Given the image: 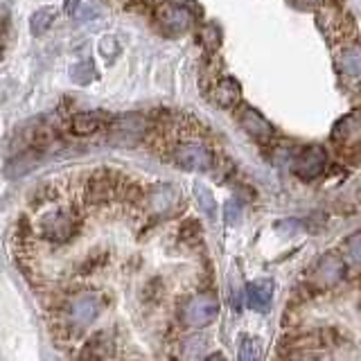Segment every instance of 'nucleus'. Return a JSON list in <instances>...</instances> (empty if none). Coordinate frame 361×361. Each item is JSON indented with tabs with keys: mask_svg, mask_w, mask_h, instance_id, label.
Returning a JSON list of instances; mask_svg holds the SVG:
<instances>
[{
	"mask_svg": "<svg viewBox=\"0 0 361 361\" xmlns=\"http://www.w3.org/2000/svg\"><path fill=\"white\" fill-rule=\"evenodd\" d=\"M237 97H240V86H237L233 79H224V82L217 86V90H214V99L224 106L233 104Z\"/></svg>",
	"mask_w": 361,
	"mask_h": 361,
	"instance_id": "4468645a",
	"label": "nucleus"
},
{
	"mask_svg": "<svg viewBox=\"0 0 361 361\" xmlns=\"http://www.w3.org/2000/svg\"><path fill=\"white\" fill-rule=\"evenodd\" d=\"M345 274V264L341 257L336 255H325L319 267H316V274H314V280L319 282L321 287H330L334 282H338Z\"/></svg>",
	"mask_w": 361,
	"mask_h": 361,
	"instance_id": "423d86ee",
	"label": "nucleus"
},
{
	"mask_svg": "<svg viewBox=\"0 0 361 361\" xmlns=\"http://www.w3.org/2000/svg\"><path fill=\"white\" fill-rule=\"evenodd\" d=\"M93 75H95V68H93V63L90 61H79V63H75L73 68H71V77H73V82H77V84H88L90 79H93Z\"/></svg>",
	"mask_w": 361,
	"mask_h": 361,
	"instance_id": "dca6fc26",
	"label": "nucleus"
},
{
	"mask_svg": "<svg viewBox=\"0 0 361 361\" xmlns=\"http://www.w3.org/2000/svg\"><path fill=\"white\" fill-rule=\"evenodd\" d=\"M305 3H319V0H305Z\"/></svg>",
	"mask_w": 361,
	"mask_h": 361,
	"instance_id": "4be33fe9",
	"label": "nucleus"
},
{
	"mask_svg": "<svg viewBox=\"0 0 361 361\" xmlns=\"http://www.w3.org/2000/svg\"><path fill=\"white\" fill-rule=\"evenodd\" d=\"M203 350H206V338H201V336H192L185 341V350H183V355L188 359H197L203 355Z\"/></svg>",
	"mask_w": 361,
	"mask_h": 361,
	"instance_id": "a211bd4d",
	"label": "nucleus"
},
{
	"mask_svg": "<svg viewBox=\"0 0 361 361\" xmlns=\"http://www.w3.org/2000/svg\"><path fill=\"white\" fill-rule=\"evenodd\" d=\"M271 298H274V285H271L269 280H257L246 287L248 307L255 312H264L271 305Z\"/></svg>",
	"mask_w": 361,
	"mask_h": 361,
	"instance_id": "6e6552de",
	"label": "nucleus"
},
{
	"mask_svg": "<svg viewBox=\"0 0 361 361\" xmlns=\"http://www.w3.org/2000/svg\"><path fill=\"white\" fill-rule=\"evenodd\" d=\"M343 71L348 77H361V48L359 45H353V48H348L345 54H343Z\"/></svg>",
	"mask_w": 361,
	"mask_h": 361,
	"instance_id": "ddd939ff",
	"label": "nucleus"
},
{
	"mask_svg": "<svg viewBox=\"0 0 361 361\" xmlns=\"http://www.w3.org/2000/svg\"><path fill=\"white\" fill-rule=\"evenodd\" d=\"M156 18L161 20V25L169 34L183 32L190 25V14L185 11V7H178V5H163L161 9H158Z\"/></svg>",
	"mask_w": 361,
	"mask_h": 361,
	"instance_id": "0eeeda50",
	"label": "nucleus"
},
{
	"mask_svg": "<svg viewBox=\"0 0 361 361\" xmlns=\"http://www.w3.org/2000/svg\"><path fill=\"white\" fill-rule=\"evenodd\" d=\"M116 188H118V183L113 180V176L102 172L88 183V201H93V203L109 201V199H113V195H116Z\"/></svg>",
	"mask_w": 361,
	"mask_h": 361,
	"instance_id": "1a4fd4ad",
	"label": "nucleus"
},
{
	"mask_svg": "<svg viewBox=\"0 0 361 361\" xmlns=\"http://www.w3.org/2000/svg\"><path fill=\"white\" fill-rule=\"evenodd\" d=\"M348 259L355 267H361V233H355L348 240Z\"/></svg>",
	"mask_w": 361,
	"mask_h": 361,
	"instance_id": "6ab92c4d",
	"label": "nucleus"
},
{
	"mask_svg": "<svg viewBox=\"0 0 361 361\" xmlns=\"http://www.w3.org/2000/svg\"><path fill=\"white\" fill-rule=\"evenodd\" d=\"M240 122H242V127L253 135V138H257V140H267L269 135H271V124L262 118V116H257L255 111H251V109H246L244 113H242V118H240Z\"/></svg>",
	"mask_w": 361,
	"mask_h": 361,
	"instance_id": "9d476101",
	"label": "nucleus"
},
{
	"mask_svg": "<svg viewBox=\"0 0 361 361\" xmlns=\"http://www.w3.org/2000/svg\"><path fill=\"white\" fill-rule=\"evenodd\" d=\"M195 195L199 199V206L203 208V212L208 214V217L212 219L214 214H217V203H214V197H212V192L208 185H203V183H197L195 185Z\"/></svg>",
	"mask_w": 361,
	"mask_h": 361,
	"instance_id": "2eb2a0df",
	"label": "nucleus"
},
{
	"mask_svg": "<svg viewBox=\"0 0 361 361\" xmlns=\"http://www.w3.org/2000/svg\"><path fill=\"white\" fill-rule=\"evenodd\" d=\"M224 214H226V219H228V224H235L237 219H240V206H237L235 201H228L224 206Z\"/></svg>",
	"mask_w": 361,
	"mask_h": 361,
	"instance_id": "aec40b11",
	"label": "nucleus"
},
{
	"mask_svg": "<svg viewBox=\"0 0 361 361\" xmlns=\"http://www.w3.org/2000/svg\"><path fill=\"white\" fill-rule=\"evenodd\" d=\"M174 161L183 169H206L210 165V152L206 145L185 142L174 149Z\"/></svg>",
	"mask_w": 361,
	"mask_h": 361,
	"instance_id": "20e7f679",
	"label": "nucleus"
},
{
	"mask_svg": "<svg viewBox=\"0 0 361 361\" xmlns=\"http://www.w3.org/2000/svg\"><path fill=\"white\" fill-rule=\"evenodd\" d=\"M97 314H99V300L93 293H82L68 307V316H71V323L75 327H84L88 323H93Z\"/></svg>",
	"mask_w": 361,
	"mask_h": 361,
	"instance_id": "39448f33",
	"label": "nucleus"
},
{
	"mask_svg": "<svg viewBox=\"0 0 361 361\" xmlns=\"http://www.w3.org/2000/svg\"><path fill=\"white\" fill-rule=\"evenodd\" d=\"M77 5H79V0H68V5H66V11H68V14H73V11L77 9Z\"/></svg>",
	"mask_w": 361,
	"mask_h": 361,
	"instance_id": "412c9836",
	"label": "nucleus"
},
{
	"mask_svg": "<svg viewBox=\"0 0 361 361\" xmlns=\"http://www.w3.org/2000/svg\"><path fill=\"white\" fill-rule=\"evenodd\" d=\"M104 118L97 116V113H77L71 120V131L77 135H88V133H95L104 127Z\"/></svg>",
	"mask_w": 361,
	"mask_h": 361,
	"instance_id": "9b49d317",
	"label": "nucleus"
},
{
	"mask_svg": "<svg viewBox=\"0 0 361 361\" xmlns=\"http://www.w3.org/2000/svg\"><path fill=\"white\" fill-rule=\"evenodd\" d=\"M325 163H327V156H325L323 147H316V145L307 147V149H302L296 156V161H293V174H296L298 178L312 180V178L323 174Z\"/></svg>",
	"mask_w": 361,
	"mask_h": 361,
	"instance_id": "7ed1b4c3",
	"label": "nucleus"
},
{
	"mask_svg": "<svg viewBox=\"0 0 361 361\" xmlns=\"http://www.w3.org/2000/svg\"><path fill=\"white\" fill-rule=\"evenodd\" d=\"M77 231V217L73 210H54L45 214L39 224L41 237L50 242H68Z\"/></svg>",
	"mask_w": 361,
	"mask_h": 361,
	"instance_id": "f03ea898",
	"label": "nucleus"
},
{
	"mask_svg": "<svg viewBox=\"0 0 361 361\" xmlns=\"http://www.w3.org/2000/svg\"><path fill=\"white\" fill-rule=\"evenodd\" d=\"M219 314V302L212 298L210 293H199V296L190 298L183 310H180V321L190 327H206L210 325Z\"/></svg>",
	"mask_w": 361,
	"mask_h": 361,
	"instance_id": "f257e3e1",
	"label": "nucleus"
},
{
	"mask_svg": "<svg viewBox=\"0 0 361 361\" xmlns=\"http://www.w3.org/2000/svg\"><path fill=\"white\" fill-rule=\"evenodd\" d=\"M54 16H56V11H54L52 7H43V9H39L37 14L32 16V20H30V32L34 34V37H41V34H45V32L50 30Z\"/></svg>",
	"mask_w": 361,
	"mask_h": 361,
	"instance_id": "f8f14e48",
	"label": "nucleus"
},
{
	"mask_svg": "<svg viewBox=\"0 0 361 361\" xmlns=\"http://www.w3.org/2000/svg\"><path fill=\"white\" fill-rule=\"evenodd\" d=\"M259 357V343L253 336H242L240 338V359L244 361H253Z\"/></svg>",
	"mask_w": 361,
	"mask_h": 361,
	"instance_id": "f3484780",
	"label": "nucleus"
}]
</instances>
